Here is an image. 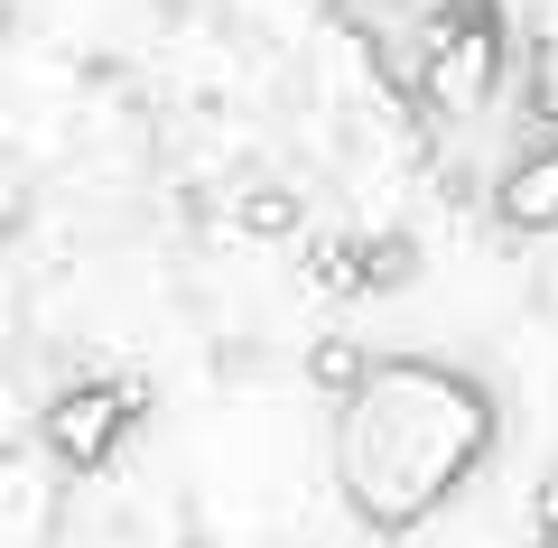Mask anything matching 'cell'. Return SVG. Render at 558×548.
Returning a JSON list of instances; mask_svg holds the SVG:
<instances>
[{
  "mask_svg": "<svg viewBox=\"0 0 558 548\" xmlns=\"http://www.w3.org/2000/svg\"><path fill=\"white\" fill-rule=\"evenodd\" d=\"M494 391L438 353H381V373L363 381V400L336 410V484L354 502L363 529L410 539L428 511H447V492L475 484V465L494 455Z\"/></svg>",
  "mask_w": 558,
  "mask_h": 548,
  "instance_id": "1",
  "label": "cell"
},
{
  "mask_svg": "<svg viewBox=\"0 0 558 548\" xmlns=\"http://www.w3.org/2000/svg\"><path fill=\"white\" fill-rule=\"evenodd\" d=\"M502 75V28L484 0H457L428 38H418V102L428 112H475Z\"/></svg>",
  "mask_w": 558,
  "mask_h": 548,
  "instance_id": "2",
  "label": "cell"
},
{
  "mask_svg": "<svg viewBox=\"0 0 558 548\" xmlns=\"http://www.w3.org/2000/svg\"><path fill=\"white\" fill-rule=\"evenodd\" d=\"M140 410H149V381H84V391H57L47 400V455H57L65 474H102Z\"/></svg>",
  "mask_w": 558,
  "mask_h": 548,
  "instance_id": "3",
  "label": "cell"
},
{
  "mask_svg": "<svg viewBox=\"0 0 558 548\" xmlns=\"http://www.w3.org/2000/svg\"><path fill=\"white\" fill-rule=\"evenodd\" d=\"M494 215L512 223V233H558V139H549V149H531L494 186Z\"/></svg>",
  "mask_w": 558,
  "mask_h": 548,
  "instance_id": "4",
  "label": "cell"
},
{
  "mask_svg": "<svg viewBox=\"0 0 558 548\" xmlns=\"http://www.w3.org/2000/svg\"><path fill=\"white\" fill-rule=\"evenodd\" d=\"M373 373H381V363L354 344V334H317V344H307V381H317L336 410H344V400H363V381H373Z\"/></svg>",
  "mask_w": 558,
  "mask_h": 548,
  "instance_id": "5",
  "label": "cell"
},
{
  "mask_svg": "<svg viewBox=\"0 0 558 548\" xmlns=\"http://www.w3.org/2000/svg\"><path fill=\"white\" fill-rule=\"evenodd\" d=\"M233 223H242L252 242H289V233H299V196L260 176V186H242V196H233Z\"/></svg>",
  "mask_w": 558,
  "mask_h": 548,
  "instance_id": "6",
  "label": "cell"
},
{
  "mask_svg": "<svg viewBox=\"0 0 558 548\" xmlns=\"http://www.w3.org/2000/svg\"><path fill=\"white\" fill-rule=\"evenodd\" d=\"M410 279H418V242L410 233H381V242H363V289H410Z\"/></svg>",
  "mask_w": 558,
  "mask_h": 548,
  "instance_id": "7",
  "label": "cell"
},
{
  "mask_svg": "<svg viewBox=\"0 0 558 548\" xmlns=\"http://www.w3.org/2000/svg\"><path fill=\"white\" fill-rule=\"evenodd\" d=\"M307 279H317L326 297H354L363 289V242H317V252H307Z\"/></svg>",
  "mask_w": 558,
  "mask_h": 548,
  "instance_id": "8",
  "label": "cell"
},
{
  "mask_svg": "<svg viewBox=\"0 0 558 548\" xmlns=\"http://www.w3.org/2000/svg\"><path fill=\"white\" fill-rule=\"evenodd\" d=\"M539 548H558V511H549V521H539Z\"/></svg>",
  "mask_w": 558,
  "mask_h": 548,
  "instance_id": "9",
  "label": "cell"
}]
</instances>
